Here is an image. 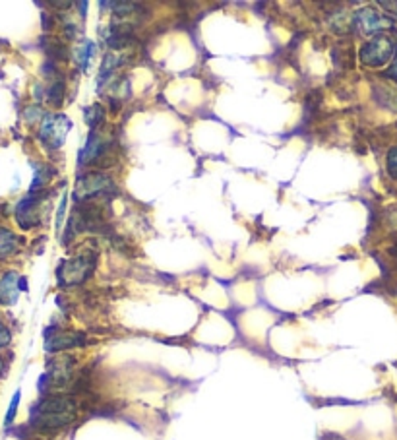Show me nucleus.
I'll list each match as a JSON object with an SVG mask.
<instances>
[{
	"instance_id": "1",
	"label": "nucleus",
	"mask_w": 397,
	"mask_h": 440,
	"mask_svg": "<svg viewBox=\"0 0 397 440\" xmlns=\"http://www.w3.org/2000/svg\"><path fill=\"white\" fill-rule=\"evenodd\" d=\"M78 404L70 396H47L43 398L34 411V425L41 431H58L76 419Z\"/></svg>"
},
{
	"instance_id": "2",
	"label": "nucleus",
	"mask_w": 397,
	"mask_h": 440,
	"mask_svg": "<svg viewBox=\"0 0 397 440\" xmlns=\"http://www.w3.org/2000/svg\"><path fill=\"white\" fill-rule=\"evenodd\" d=\"M95 264H97V254L93 252H85V254H78L74 258H68L64 260L57 270L58 283L62 287H74V285H80L91 275V272L95 270Z\"/></svg>"
},
{
	"instance_id": "3",
	"label": "nucleus",
	"mask_w": 397,
	"mask_h": 440,
	"mask_svg": "<svg viewBox=\"0 0 397 440\" xmlns=\"http://www.w3.org/2000/svg\"><path fill=\"white\" fill-rule=\"evenodd\" d=\"M115 192V184H113V179L107 177L105 173H99V171H90V173H83L78 177L74 188V200L80 204V202H91V200L107 198Z\"/></svg>"
},
{
	"instance_id": "4",
	"label": "nucleus",
	"mask_w": 397,
	"mask_h": 440,
	"mask_svg": "<svg viewBox=\"0 0 397 440\" xmlns=\"http://www.w3.org/2000/svg\"><path fill=\"white\" fill-rule=\"evenodd\" d=\"M396 57V43L386 34L374 35L370 41H366L358 50V58L364 67L380 68L388 64Z\"/></svg>"
},
{
	"instance_id": "5",
	"label": "nucleus",
	"mask_w": 397,
	"mask_h": 440,
	"mask_svg": "<svg viewBox=\"0 0 397 440\" xmlns=\"http://www.w3.org/2000/svg\"><path fill=\"white\" fill-rule=\"evenodd\" d=\"M70 128H72V123L67 115H47L43 118L39 138L49 150H58L67 140Z\"/></svg>"
},
{
	"instance_id": "6",
	"label": "nucleus",
	"mask_w": 397,
	"mask_h": 440,
	"mask_svg": "<svg viewBox=\"0 0 397 440\" xmlns=\"http://www.w3.org/2000/svg\"><path fill=\"white\" fill-rule=\"evenodd\" d=\"M353 25L364 35H380L384 29H391L393 27V20L386 14H382L376 8L356 10L353 14Z\"/></svg>"
},
{
	"instance_id": "7",
	"label": "nucleus",
	"mask_w": 397,
	"mask_h": 440,
	"mask_svg": "<svg viewBox=\"0 0 397 440\" xmlns=\"http://www.w3.org/2000/svg\"><path fill=\"white\" fill-rule=\"evenodd\" d=\"M41 202L43 194H27L16 208V219L18 224L24 229H34L41 224Z\"/></svg>"
},
{
	"instance_id": "8",
	"label": "nucleus",
	"mask_w": 397,
	"mask_h": 440,
	"mask_svg": "<svg viewBox=\"0 0 397 440\" xmlns=\"http://www.w3.org/2000/svg\"><path fill=\"white\" fill-rule=\"evenodd\" d=\"M111 151V144L105 136H101L97 130H91L90 138L85 146L80 151V165H91V163H101L105 156Z\"/></svg>"
},
{
	"instance_id": "9",
	"label": "nucleus",
	"mask_w": 397,
	"mask_h": 440,
	"mask_svg": "<svg viewBox=\"0 0 397 440\" xmlns=\"http://www.w3.org/2000/svg\"><path fill=\"white\" fill-rule=\"evenodd\" d=\"M72 373H74V359L60 357L50 363L45 378L49 380L50 388H64L72 380Z\"/></svg>"
},
{
	"instance_id": "10",
	"label": "nucleus",
	"mask_w": 397,
	"mask_h": 440,
	"mask_svg": "<svg viewBox=\"0 0 397 440\" xmlns=\"http://www.w3.org/2000/svg\"><path fill=\"white\" fill-rule=\"evenodd\" d=\"M20 291H25V280L16 272H6L0 280V305L10 307L18 301Z\"/></svg>"
},
{
	"instance_id": "11",
	"label": "nucleus",
	"mask_w": 397,
	"mask_h": 440,
	"mask_svg": "<svg viewBox=\"0 0 397 440\" xmlns=\"http://www.w3.org/2000/svg\"><path fill=\"white\" fill-rule=\"evenodd\" d=\"M85 343V336L80 332H57L53 336H47L45 348L49 353H58L72 348H82Z\"/></svg>"
},
{
	"instance_id": "12",
	"label": "nucleus",
	"mask_w": 397,
	"mask_h": 440,
	"mask_svg": "<svg viewBox=\"0 0 397 440\" xmlns=\"http://www.w3.org/2000/svg\"><path fill=\"white\" fill-rule=\"evenodd\" d=\"M18 247H20V239H18L16 235L10 229H6V227H0V258L14 254Z\"/></svg>"
},
{
	"instance_id": "13",
	"label": "nucleus",
	"mask_w": 397,
	"mask_h": 440,
	"mask_svg": "<svg viewBox=\"0 0 397 440\" xmlns=\"http://www.w3.org/2000/svg\"><path fill=\"white\" fill-rule=\"evenodd\" d=\"M83 118H85V125L91 126V130H97V126L103 123L105 118V109L99 103H93L91 107L83 111Z\"/></svg>"
},
{
	"instance_id": "14",
	"label": "nucleus",
	"mask_w": 397,
	"mask_h": 440,
	"mask_svg": "<svg viewBox=\"0 0 397 440\" xmlns=\"http://www.w3.org/2000/svg\"><path fill=\"white\" fill-rule=\"evenodd\" d=\"M330 25L331 29L337 32V34H347L349 25H353V16L347 18V12H345V10H337V12L330 18ZM353 27H355V25H353Z\"/></svg>"
},
{
	"instance_id": "15",
	"label": "nucleus",
	"mask_w": 397,
	"mask_h": 440,
	"mask_svg": "<svg viewBox=\"0 0 397 440\" xmlns=\"http://www.w3.org/2000/svg\"><path fill=\"white\" fill-rule=\"evenodd\" d=\"M43 49H45V53H47L50 58H58V60H67L68 58L67 45H62L58 39H45Z\"/></svg>"
},
{
	"instance_id": "16",
	"label": "nucleus",
	"mask_w": 397,
	"mask_h": 440,
	"mask_svg": "<svg viewBox=\"0 0 397 440\" xmlns=\"http://www.w3.org/2000/svg\"><path fill=\"white\" fill-rule=\"evenodd\" d=\"M93 53H95V43L93 41H83L82 47L76 53V62L82 67V70H88L90 68L91 58H93Z\"/></svg>"
},
{
	"instance_id": "17",
	"label": "nucleus",
	"mask_w": 397,
	"mask_h": 440,
	"mask_svg": "<svg viewBox=\"0 0 397 440\" xmlns=\"http://www.w3.org/2000/svg\"><path fill=\"white\" fill-rule=\"evenodd\" d=\"M55 174V169H50L49 165H41V163H37L35 165V179H34V186H32V192L39 191L41 186L49 183L50 177Z\"/></svg>"
},
{
	"instance_id": "18",
	"label": "nucleus",
	"mask_w": 397,
	"mask_h": 440,
	"mask_svg": "<svg viewBox=\"0 0 397 440\" xmlns=\"http://www.w3.org/2000/svg\"><path fill=\"white\" fill-rule=\"evenodd\" d=\"M47 99H49L50 105H55L58 107L62 99H64V82L62 80H57V82L50 85L49 90H47Z\"/></svg>"
},
{
	"instance_id": "19",
	"label": "nucleus",
	"mask_w": 397,
	"mask_h": 440,
	"mask_svg": "<svg viewBox=\"0 0 397 440\" xmlns=\"http://www.w3.org/2000/svg\"><path fill=\"white\" fill-rule=\"evenodd\" d=\"M386 167H388V174L391 179L397 181V146L388 151V159H386Z\"/></svg>"
},
{
	"instance_id": "20",
	"label": "nucleus",
	"mask_w": 397,
	"mask_h": 440,
	"mask_svg": "<svg viewBox=\"0 0 397 440\" xmlns=\"http://www.w3.org/2000/svg\"><path fill=\"white\" fill-rule=\"evenodd\" d=\"M8 343H10V330L6 328V326L2 324V322H0V349L6 348Z\"/></svg>"
},
{
	"instance_id": "21",
	"label": "nucleus",
	"mask_w": 397,
	"mask_h": 440,
	"mask_svg": "<svg viewBox=\"0 0 397 440\" xmlns=\"http://www.w3.org/2000/svg\"><path fill=\"white\" fill-rule=\"evenodd\" d=\"M378 4H380L382 8L388 12L389 16L397 18V2H389V0H386V2H384V0H382V2H378Z\"/></svg>"
},
{
	"instance_id": "22",
	"label": "nucleus",
	"mask_w": 397,
	"mask_h": 440,
	"mask_svg": "<svg viewBox=\"0 0 397 440\" xmlns=\"http://www.w3.org/2000/svg\"><path fill=\"white\" fill-rule=\"evenodd\" d=\"M18 401H20V392H18L14 399H12V404H10V411H8V417H6V423H12V419L16 415V407H18Z\"/></svg>"
},
{
	"instance_id": "23",
	"label": "nucleus",
	"mask_w": 397,
	"mask_h": 440,
	"mask_svg": "<svg viewBox=\"0 0 397 440\" xmlns=\"http://www.w3.org/2000/svg\"><path fill=\"white\" fill-rule=\"evenodd\" d=\"M64 208H67V198H62V202H60V208H58V217H57L58 231H60V225H62V217H64Z\"/></svg>"
},
{
	"instance_id": "24",
	"label": "nucleus",
	"mask_w": 397,
	"mask_h": 440,
	"mask_svg": "<svg viewBox=\"0 0 397 440\" xmlns=\"http://www.w3.org/2000/svg\"><path fill=\"white\" fill-rule=\"evenodd\" d=\"M388 76H389V78H393V80H397V53H396V57H393V62H391V67L388 68Z\"/></svg>"
},
{
	"instance_id": "25",
	"label": "nucleus",
	"mask_w": 397,
	"mask_h": 440,
	"mask_svg": "<svg viewBox=\"0 0 397 440\" xmlns=\"http://www.w3.org/2000/svg\"><path fill=\"white\" fill-rule=\"evenodd\" d=\"M4 373V363H2V359H0V374Z\"/></svg>"
}]
</instances>
